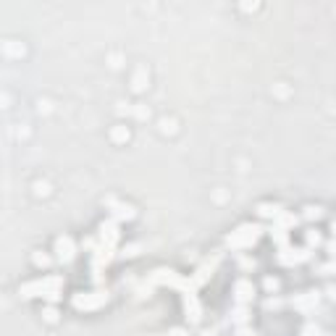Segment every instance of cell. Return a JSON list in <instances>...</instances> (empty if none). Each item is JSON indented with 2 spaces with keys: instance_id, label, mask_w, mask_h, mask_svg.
Here are the masks:
<instances>
[{
  "instance_id": "6da1fadb",
  "label": "cell",
  "mask_w": 336,
  "mask_h": 336,
  "mask_svg": "<svg viewBox=\"0 0 336 336\" xmlns=\"http://www.w3.org/2000/svg\"><path fill=\"white\" fill-rule=\"evenodd\" d=\"M257 234H260V226H242L239 231H234L229 237V247H250L257 239Z\"/></svg>"
},
{
  "instance_id": "7a4b0ae2",
  "label": "cell",
  "mask_w": 336,
  "mask_h": 336,
  "mask_svg": "<svg viewBox=\"0 0 336 336\" xmlns=\"http://www.w3.org/2000/svg\"><path fill=\"white\" fill-rule=\"evenodd\" d=\"M108 299V294L105 292H92V294H77L74 297V307H84V310H89V307H100L103 302Z\"/></svg>"
},
{
  "instance_id": "3957f363",
  "label": "cell",
  "mask_w": 336,
  "mask_h": 336,
  "mask_svg": "<svg viewBox=\"0 0 336 336\" xmlns=\"http://www.w3.org/2000/svg\"><path fill=\"white\" fill-rule=\"evenodd\" d=\"M55 252H58V260L69 263V260H74V252H77V247H74V242H71L69 237H63V239L55 242Z\"/></svg>"
},
{
  "instance_id": "277c9868",
  "label": "cell",
  "mask_w": 336,
  "mask_h": 336,
  "mask_svg": "<svg viewBox=\"0 0 336 336\" xmlns=\"http://www.w3.org/2000/svg\"><path fill=\"white\" fill-rule=\"evenodd\" d=\"M100 239H103L105 247H113L116 239H119V226H116L113 221L111 223H103V226H100Z\"/></svg>"
},
{
  "instance_id": "5b68a950",
  "label": "cell",
  "mask_w": 336,
  "mask_h": 336,
  "mask_svg": "<svg viewBox=\"0 0 336 336\" xmlns=\"http://www.w3.org/2000/svg\"><path fill=\"white\" fill-rule=\"evenodd\" d=\"M252 297H255V287H252L250 281H239L237 284V299L239 302H250Z\"/></svg>"
},
{
  "instance_id": "8992f818",
  "label": "cell",
  "mask_w": 336,
  "mask_h": 336,
  "mask_svg": "<svg viewBox=\"0 0 336 336\" xmlns=\"http://www.w3.org/2000/svg\"><path fill=\"white\" fill-rule=\"evenodd\" d=\"M307 242H310V245H321V234H318V231H315V234L310 231V234H307Z\"/></svg>"
},
{
  "instance_id": "52a82bcc",
  "label": "cell",
  "mask_w": 336,
  "mask_h": 336,
  "mask_svg": "<svg viewBox=\"0 0 336 336\" xmlns=\"http://www.w3.org/2000/svg\"><path fill=\"white\" fill-rule=\"evenodd\" d=\"M305 218H321V208H307Z\"/></svg>"
},
{
  "instance_id": "ba28073f",
  "label": "cell",
  "mask_w": 336,
  "mask_h": 336,
  "mask_svg": "<svg viewBox=\"0 0 336 336\" xmlns=\"http://www.w3.org/2000/svg\"><path fill=\"white\" fill-rule=\"evenodd\" d=\"M265 287H268V289H276L279 284H276V279H268V281H265Z\"/></svg>"
},
{
  "instance_id": "9c48e42d",
  "label": "cell",
  "mask_w": 336,
  "mask_h": 336,
  "mask_svg": "<svg viewBox=\"0 0 336 336\" xmlns=\"http://www.w3.org/2000/svg\"><path fill=\"white\" fill-rule=\"evenodd\" d=\"M239 336H255V334H250L247 329H242V331H239Z\"/></svg>"
},
{
  "instance_id": "30bf717a",
  "label": "cell",
  "mask_w": 336,
  "mask_h": 336,
  "mask_svg": "<svg viewBox=\"0 0 336 336\" xmlns=\"http://www.w3.org/2000/svg\"><path fill=\"white\" fill-rule=\"evenodd\" d=\"M334 237H336V221H334Z\"/></svg>"
}]
</instances>
